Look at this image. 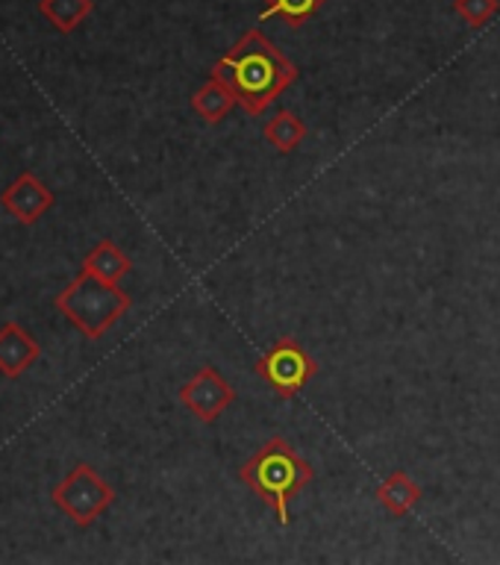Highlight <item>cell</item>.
Returning <instances> with one entry per match:
<instances>
[{
    "mask_svg": "<svg viewBox=\"0 0 500 565\" xmlns=\"http://www.w3.org/2000/svg\"><path fill=\"white\" fill-rule=\"evenodd\" d=\"M210 77L227 83L230 92L236 95L238 106L245 109L251 118L259 115L280 100L286 88L298 83L300 68L277 51V44L263 33L251 26L247 33H242L233 47L212 65Z\"/></svg>",
    "mask_w": 500,
    "mask_h": 565,
    "instance_id": "1",
    "label": "cell"
},
{
    "mask_svg": "<svg viewBox=\"0 0 500 565\" xmlns=\"http://www.w3.org/2000/svg\"><path fill=\"white\" fill-rule=\"evenodd\" d=\"M238 480L263 503H268L280 527L291 524L289 503L316 480V468L309 466L289 439L272 436L263 448L254 450L245 466L238 468Z\"/></svg>",
    "mask_w": 500,
    "mask_h": 565,
    "instance_id": "2",
    "label": "cell"
},
{
    "mask_svg": "<svg viewBox=\"0 0 500 565\" xmlns=\"http://www.w3.org/2000/svg\"><path fill=\"white\" fill-rule=\"evenodd\" d=\"M56 307L86 339H100L130 309V295L118 289V282H106L95 274L79 271L77 280H71V286L56 295Z\"/></svg>",
    "mask_w": 500,
    "mask_h": 565,
    "instance_id": "3",
    "label": "cell"
},
{
    "mask_svg": "<svg viewBox=\"0 0 500 565\" xmlns=\"http://www.w3.org/2000/svg\"><path fill=\"white\" fill-rule=\"evenodd\" d=\"M254 371L274 395L283 401H295L309 386V380H316L318 362L295 335H280L256 360Z\"/></svg>",
    "mask_w": 500,
    "mask_h": 565,
    "instance_id": "4",
    "label": "cell"
},
{
    "mask_svg": "<svg viewBox=\"0 0 500 565\" xmlns=\"http://www.w3.org/2000/svg\"><path fill=\"white\" fill-rule=\"evenodd\" d=\"M113 501L115 489L88 462L74 466V471L62 477V483L53 489V503L79 527H88L92 521H97V515H104Z\"/></svg>",
    "mask_w": 500,
    "mask_h": 565,
    "instance_id": "5",
    "label": "cell"
},
{
    "mask_svg": "<svg viewBox=\"0 0 500 565\" xmlns=\"http://www.w3.org/2000/svg\"><path fill=\"white\" fill-rule=\"evenodd\" d=\"M180 404L203 424H215L236 404V388L212 365H203L180 386Z\"/></svg>",
    "mask_w": 500,
    "mask_h": 565,
    "instance_id": "6",
    "label": "cell"
},
{
    "mask_svg": "<svg viewBox=\"0 0 500 565\" xmlns=\"http://www.w3.org/2000/svg\"><path fill=\"white\" fill-rule=\"evenodd\" d=\"M0 201H3L9 215H15V221H21V224H35V221L42 218L44 212L53 206V192L42 183V180H35L30 171H24V174L18 177L15 183L3 192Z\"/></svg>",
    "mask_w": 500,
    "mask_h": 565,
    "instance_id": "7",
    "label": "cell"
},
{
    "mask_svg": "<svg viewBox=\"0 0 500 565\" xmlns=\"http://www.w3.org/2000/svg\"><path fill=\"white\" fill-rule=\"evenodd\" d=\"M39 356L42 348L30 339L24 327H18L15 321L0 327V371L7 377H21Z\"/></svg>",
    "mask_w": 500,
    "mask_h": 565,
    "instance_id": "8",
    "label": "cell"
},
{
    "mask_svg": "<svg viewBox=\"0 0 500 565\" xmlns=\"http://www.w3.org/2000/svg\"><path fill=\"white\" fill-rule=\"evenodd\" d=\"M374 498L383 510L389 512V519H406L409 512L422 503L424 489L413 480V475L406 471H392L386 480H380L374 489Z\"/></svg>",
    "mask_w": 500,
    "mask_h": 565,
    "instance_id": "9",
    "label": "cell"
},
{
    "mask_svg": "<svg viewBox=\"0 0 500 565\" xmlns=\"http://www.w3.org/2000/svg\"><path fill=\"white\" fill-rule=\"evenodd\" d=\"M263 136L277 153H295L304 145V139H307V124H304V118L298 113H291V109H277L265 121Z\"/></svg>",
    "mask_w": 500,
    "mask_h": 565,
    "instance_id": "10",
    "label": "cell"
},
{
    "mask_svg": "<svg viewBox=\"0 0 500 565\" xmlns=\"http://www.w3.org/2000/svg\"><path fill=\"white\" fill-rule=\"evenodd\" d=\"M130 256L124 254L121 247L115 245V242H109V238L97 242V245L86 254V259H83V271L95 274V277H100V280L106 282H121V277L124 274H130Z\"/></svg>",
    "mask_w": 500,
    "mask_h": 565,
    "instance_id": "11",
    "label": "cell"
},
{
    "mask_svg": "<svg viewBox=\"0 0 500 565\" xmlns=\"http://www.w3.org/2000/svg\"><path fill=\"white\" fill-rule=\"evenodd\" d=\"M236 104V95L230 92L227 83H221V79L215 77L206 79V83L192 95V109L201 115L206 124H221L230 113H233V106Z\"/></svg>",
    "mask_w": 500,
    "mask_h": 565,
    "instance_id": "12",
    "label": "cell"
},
{
    "mask_svg": "<svg viewBox=\"0 0 500 565\" xmlns=\"http://www.w3.org/2000/svg\"><path fill=\"white\" fill-rule=\"evenodd\" d=\"M327 0H263L259 7V21L280 18L289 26H304L309 18H316L325 9Z\"/></svg>",
    "mask_w": 500,
    "mask_h": 565,
    "instance_id": "13",
    "label": "cell"
},
{
    "mask_svg": "<svg viewBox=\"0 0 500 565\" xmlns=\"http://www.w3.org/2000/svg\"><path fill=\"white\" fill-rule=\"evenodd\" d=\"M42 12L62 33H71L92 12V0H42Z\"/></svg>",
    "mask_w": 500,
    "mask_h": 565,
    "instance_id": "14",
    "label": "cell"
},
{
    "mask_svg": "<svg viewBox=\"0 0 500 565\" xmlns=\"http://www.w3.org/2000/svg\"><path fill=\"white\" fill-rule=\"evenodd\" d=\"M454 12H457L468 26H486L500 12V0H454Z\"/></svg>",
    "mask_w": 500,
    "mask_h": 565,
    "instance_id": "15",
    "label": "cell"
}]
</instances>
